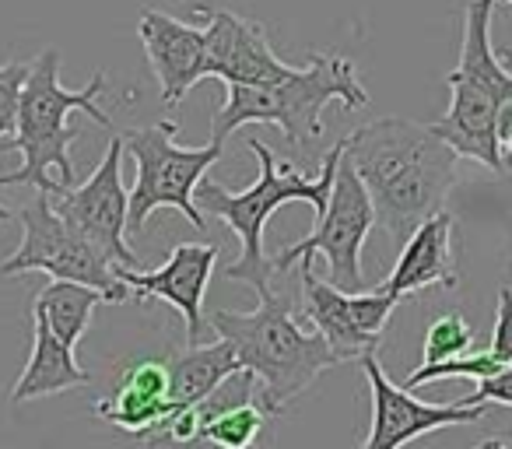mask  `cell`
Returning <instances> with one entry per match:
<instances>
[{
  "label": "cell",
  "mask_w": 512,
  "mask_h": 449,
  "mask_svg": "<svg viewBox=\"0 0 512 449\" xmlns=\"http://www.w3.org/2000/svg\"><path fill=\"white\" fill-rule=\"evenodd\" d=\"M239 369H242V365H239V358H235V348L225 341V337H218L214 344H190L183 355H176L169 362L172 418H176V414H183L186 407L200 404L207 393H214L228 376H235ZM169 421H165V428H169ZM165 428H162V432H165ZM162 432H158V439H162Z\"/></svg>",
  "instance_id": "19"
},
{
  "label": "cell",
  "mask_w": 512,
  "mask_h": 449,
  "mask_svg": "<svg viewBox=\"0 0 512 449\" xmlns=\"http://www.w3.org/2000/svg\"><path fill=\"white\" fill-rule=\"evenodd\" d=\"M274 414L264 407V400L246 397V400H232V404L218 407L211 418L200 428V439L218 442L225 449H246L253 442H260V435L267 432Z\"/></svg>",
  "instance_id": "21"
},
{
  "label": "cell",
  "mask_w": 512,
  "mask_h": 449,
  "mask_svg": "<svg viewBox=\"0 0 512 449\" xmlns=\"http://www.w3.org/2000/svg\"><path fill=\"white\" fill-rule=\"evenodd\" d=\"M179 123L158 120L151 127H137L123 134L130 158L137 165V183L127 190V232H144L148 218L158 207H176L193 229L204 232L207 221L197 207V183L207 176L214 162L221 158L225 144L207 141L204 148H183L176 144Z\"/></svg>",
  "instance_id": "7"
},
{
  "label": "cell",
  "mask_w": 512,
  "mask_h": 449,
  "mask_svg": "<svg viewBox=\"0 0 512 449\" xmlns=\"http://www.w3.org/2000/svg\"><path fill=\"white\" fill-rule=\"evenodd\" d=\"M463 404H502L512 407V365L498 369L495 376L477 379V390L463 397Z\"/></svg>",
  "instance_id": "26"
},
{
  "label": "cell",
  "mask_w": 512,
  "mask_h": 449,
  "mask_svg": "<svg viewBox=\"0 0 512 449\" xmlns=\"http://www.w3.org/2000/svg\"><path fill=\"white\" fill-rule=\"evenodd\" d=\"M435 285H460V274H456V218L449 211H435L432 218L421 221L418 229L404 239V253H400L390 278L376 288L397 295V299H407V295Z\"/></svg>",
  "instance_id": "17"
},
{
  "label": "cell",
  "mask_w": 512,
  "mask_h": 449,
  "mask_svg": "<svg viewBox=\"0 0 512 449\" xmlns=\"http://www.w3.org/2000/svg\"><path fill=\"white\" fill-rule=\"evenodd\" d=\"M344 155L362 176L376 207V225L390 239H407L421 221L442 211L460 179V151L432 127L383 116L344 137Z\"/></svg>",
  "instance_id": "1"
},
{
  "label": "cell",
  "mask_w": 512,
  "mask_h": 449,
  "mask_svg": "<svg viewBox=\"0 0 512 449\" xmlns=\"http://www.w3.org/2000/svg\"><path fill=\"white\" fill-rule=\"evenodd\" d=\"M379 348H369L358 365L365 369L369 379V397H372V428L365 435V449H397L407 442L421 439L428 432H439L449 425H474L484 418L488 404H425L414 393H407L404 386H397L379 365Z\"/></svg>",
  "instance_id": "12"
},
{
  "label": "cell",
  "mask_w": 512,
  "mask_h": 449,
  "mask_svg": "<svg viewBox=\"0 0 512 449\" xmlns=\"http://www.w3.org/2000/svg\"><path fill=\"white\" fill-rule=\"evenodd\" d=\"M74 386H88V372L78 365L71 344L60 341L46 316L32 309V355L11 390V404H29V400L53 397Z\"/></svg>",
  "instance_id": "18"
},
{
  "label": "cell",
  "mask_w": 512,
  "mask_h": 449,
  "mask_svg": "<svg viewBox=\"0 0 512 449\" xmlns=\"http://www.w3.org/2000/svg\"><path fill=\"white\" fill-rule=\"evenodd\" d=\"M491 11H495V0H470L463 11L460 60L446 74L449 109L442 120L428 127L453 144L460 158H474L484 169L502 172L498 113L512 102V74L491 46Z\"/></svg>",
  "instance_id": "6"
},
{
  "label": "cell",
  "mask_w": 512,
  "mask_h": 449,
  "mask_svg": "<svg viewBox=\"0 0 512 449\" xmlns=\"http://www.w3.org/2000/svg\"><path fill=\"white\" fill-rule=\"evenodd\" d=\"M502 4H505V8H512V0H502Z\"/></svg>",
  "instance_id": "28"
},
{
  "label": "cell",
  "mask_w": 512,
  "mask_h": 449,
  "mask_svg": "<svg viewBox=\"0 0 512 449\" xmlns=\"http://www.w3.org/2000/svg\"><path fill=\"white\" fill-rule=\"evenodd\" d=\"M123 134H113L102 162L81 186H67L53 197V211L113 267H141L137 253L127 243V190L120 179Z\"/></svg>",
  "instance_id": "10"
},
{
  "label": "cell",
  "mask_w": 512,
  "mask_h": 449,
  "mask_svg": "<svg viewBox=\"0 0 512 449\" xmlns=\"http://www.w3.org/2000/svg\"><path fill=\"white\" fill-rule=\"evenodd\" d=\"M218 264V246L207 243H179L169 253L158 271H141V267H116L127 281L130 295L141 299H162L172 309H179L186 323V341L200 344V323H204V292L207 281Z\"/></svg>",
  "instance_id": "15"
},
{
  "label": "cell",
  "mask_w": 512,
  "mask_h": 449,
  "mask_svg": "<svg viewBox=\"0 0 512 449\" xmlns=\"http://www.w3.org/2000/svg\"><path fill=\"white\" fill-rule=\"evenodd\" d=\"M214 334L235 348V358L260 383V400L278 418L295 404L327 369L341 365V355L327 344L320 330H302L292 306L271 288L260 292L253 313L214 309L207 316Z\"/></svg>",
  "instance_id": "3"
},
{
  "label": "cell",
  "mask_w": 512,
  "mask_h": 449,
  "mask_svg": "<svg viewBox=\"0 0 512 449\" xmlns=\"http://www.w3.org/2000/svg\"><path fill=\"white\" fill-rule=\"evenodd\" d=\"M509 365H512V362H509Z\"/></svg>",
  "instance_id": "29"
},
{
  "label": "cell",
  "mask_w": 512,
  "mask_h": 449,
  "mask_svg": "<svg viewBox=\"0 0 512 449\" xmlns=\"http://www.w3.org/2000/svg\"><path fill=\"white\" fill-rule=\"evenodd\" d=\"M225 88V106L214 109L211 120V141L218 144L246 123H274L295 148H306L323 137V109L330 102H341L344 109L369 106V92L358 81L355 64L341 53H313L306 67H295L278 81Z\"/></svg>",
  "instance_id": "5"
},
{
  "label": "cell",
  "mask_w": 512,
  "mask_h": 449,
  "mask_svg": "<svg viewBox=\"0 0 512 449\" xmlns=\"http://www.w3.org/2000/svg\"><path fill=\"white\" fill-rule=\"evenodd\" d=\"M106 92V74L95 71L85 88L71 92L60 81V50L46 46L29 67V78L18 95V123L11 141H0L4 151H22V169L0 176V186H36L46 193H60L74 186L71 144L78 130L67 123L71 113H88L99 127H109V116L99 109V95Z\"/></svg>",
  "instance_id": "2"
},
{
  "label": "cell",
  "mask_w": 512,
  "mask_h": 449,
  "mask_svg": "<svg viewBox=\"0 0 512 449\" xmlns=\"http://www.w3.org/2000/svg\"><path fill=\"white\" fill-rule=\"evenodd\" d=\"M498 369H505V362H498L491 351H481V355H456L446 358V362L435 365H418L407 379V386H421V383H435V379H488L495 376Z\"/></svg>",
  "instance_id": "23"
},
{
  "label": "cell",
  "mask_w": 512,
  "mask_h": 449,
  "mask_svg": "<svg viewBox=\"0 0 512 449\" xmlns=\"http://www.w3.org/2000/svg\"><path fill=\"white\" fill-rule=\"evenodd\" d=\"M400 302L404 299L383 288L344 292L330 278H316L313 260H302V313L313 330L327 337L341 362H358L369 348H379V337Z\"/></svg>",
  "instance_id": "11"
},
{
  "label": "cell",
  "mask_w": 512,
  "mask_h": 449,
  "mask_svg": "<svg viewBox=\"0 0 512 449\" xmlns=\"http://www.w3.org/2000/svg\"><path fill=\"white\" fill-rule=\"evenodd\" d=\"M372 225H376V207H372L369 190H365L351 158L341 155L334 186H330L327 207L320 211L316 232H309L306 239H299L288 250L274 253L271 267L278 274H288L302 260L323 257L330 267V281L337 288H344V292H365L369 281L362 274V246L369 239Z\"/></svg>",
  "instance_id": "8"
},
{
  "label": "cell",
  "mask_w": 512,
  "mask_h": 449,
  "mask_svg": "<svg viewBox=\"0 0 512 449\" xmlns=\"http://www.w3.org/2000/svg\"><path fill=\"white\" fill-rule=\"evenodd\" d=\"M29 78V64H8L0 67V141L15 134L18 123V95H22V85ZM11 211L0 207V221H8Z\"/></svg>",
  "instance_id": "24"
},
{
  "label": "cell",
  "mask_w": 512,
  "mask_h": 449,
  "mask_svg": "<svg viewBox=\"0 0 512 449\" xmlns=\"http://www.w3.org/2000/svg\"><path fill=\"white\" fill-rule=\"evenodd\" d=\"M207 32V71L225 85H264L292 74L295 67L274 53L264 25L235 11L204 8Z\"/></svg>",
  "instance_id": "14"
},
{
  "label": "cell",
  "mask_w": 512,
  "mask_h": 449,
  "mask_svg": "<svg viewBox=\"0 0 512 449\" xmlns=\"http://www.w3.org/2000/svg\"><path fill=\"white\" fill-rule=\"evenodd\" d=\"M246 148L253 151L256 162H260V176H256L253 186L235 193V190H225L221 183H214V179L204 176L197 183V193H193V197H197L200 207H207V211L218 214L221 221H228V229H232L242 243L239 260L228 264L225 278L256 288V295H260L271 288V274H274L271 257H267V250H264L267 221H271V214L278 211V207L292 204V200L313 204L316 214L327 207L330 186H334V176H337V162H341V155H344V141H337L334 148L323 155L320 176L316 179H306L288 162L281 165L264 141H246Z\"/></svg>",
  "instance_id": "4"
},
{
  "label": "cell",
  "mask_w": 512,
  "mask_h": 449,
  "mask_svg": "<svg viewBox=\"0 0 512 449\" xmlns=\"http://www.w3.org/2000/svg\"><path fill=\"white\" fill-rule=\"evenodd\" d=\"M137 36L148 53L158 92H162V106L176 113L179 102L200 81L211 78V71H207V32L193 29V25L179 22L158 8H144L141 22H137Z\"/></svg>",
  "instance_id": "13"
},
{
  "label": "cell",
  "mask_w": 512,
  "mask_h": 449,
  "mask_svg": "<svg viewBox=\"0 0 512 449\" xmlns=\"http://www.w3.org/2000/svg\"><path fill=\"white\" fill-rule=\"evenodd\" d=\"M470 341H474V330L463 320L460 313H446L439 320L428 323L425 330V348H421V365H435L446 362V358L467 355Z\"/></svg>",
  "instance_id": "22"
},
{
  "label": "cell",
  "mask_w": 512,
  "mask_h": 449,
  "mask_svg": "<svg viewBox=\"0 0 512 449\" xmlns=\"http://www.w3.org/2000/svg\"><path fill=\"white\" fill-rule=\"evenodd\" d=\"M491 355L498 362L509 365L512 362V285L498 288V316H495V330H491Z\"/></svg>",
  "instance_id": "25"
},
{
  "label": "cell",
  "mask_w": 512,
  "mask_h": 449,
  "mask_svg": "<svg viewBox=\"0 0 512 449\" xmlns=\"http://www.w3.org/2000/svg\"><path fill=\"white\" fill-rule=\"evenodd\" d=\"M15 218H18V225H22V243H18V250L0 264L4 278L43 271V274H50V278L81 281V285L99 288V292H106V299L113 302V306L130 295L120 271H116L109 260H102L99 253L53 211V197L46 190H36L32 204H25Z\"/></svg>",
  "instance_id": "9"
},
{
  "label": "cell",
  "mask_w": 512,
  "mask_h": 449,
  "mask_svg": "<svg viewBox=\"0 0 512 449\" xmlns=\"http://www.w3.org/2000/svg\"><path fill=\"white\" fill-rule=\"evenodd\" d=\"M502 162H509V165H512V130L502 137Z\"/></svg>",
  "instance_id": "27"
},
{
  "label": "cell",
  "mask_w": 512,
  "mask_h": 449,
  "mask_svg": "<svg viewBox=\"0 0 512 449\" xmlns=\"http://www.w3.org/2000/svg\"><path fill=\"white\" fill-rule=\"evenodd\" d=\"M92 411L102 421H109V425L137 435V439L155 442L158 432L165 428V421L172 418L169 362H158V358L130 362L120 372L116 386L109 390V397L95 400Z\"/></svg>",
  "instance_id": "16"
},
{
  "label": "cell",
  "mask_w": 512,
  "mask_h": 449,
  "mask_svg": "<svg viewBox=\"0 0 512 449\" xmlns=\"http://www.w3.org/2000/svg\"><path fill=\"white\" fill-rule=\"evenodd\" d=\"M106 292L92 285H81V281H64V278H53L43 292L36 295V306L39 313L46 316V323L53 327V334L60 341H67L71 348H78V341L85 337L88 320H92L95 306H102Z\"/></svg>",
  "instance_id": "20"
}]
</instances>
